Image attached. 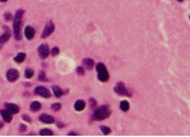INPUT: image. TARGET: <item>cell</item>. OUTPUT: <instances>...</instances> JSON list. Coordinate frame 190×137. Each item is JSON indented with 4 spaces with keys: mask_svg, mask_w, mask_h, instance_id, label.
I'll use <instances>...</instances> for the list:
<instances>
[{
    "mask_svg": "<svg viewBox=\"0 0 190 137\" xmlns=\"http://www.w3.org/2000/svg\"><path fill=\"white\" fill-rule=\"evenodd\" d=\"M24 10L20 9L17 10L15 16H14V34L17 40H21V28H22V16H24Z\"/></svg>",
    "mask_w": 190,
    "mask_h": 137,
    "instance_id": "6da1fadb",
    "label": "cell"
},
{
    "mask_svg": "<svg viewBox=\"0 0 190 137\" xmlns=\"http://www.w3.org/2000/svg\"><path fill=\"white\" fill-rule=\"evenodd\" d=\"M110 115V110L107 105H103V107H98L95 109V113H93V118L95 120L99 121V120H105L108 119Z\"/></svg>",
    "mask_w": 190,
    "mask_h": 137,
    "instance_id": "7a4b0ae2",
    "label": "cell"
},
{
    "mask_svg": "<svg viewBox=\"0 0 190 137\" xmlns=\"http://www.w3.org/2000/svg\"><path fill=\"white\" fill-rule=\"evenodd\" d=\"M96 70H97V76H98V80L101 82H107L109 80V74H108V70L105 67L104 64L98 62L96 65Z\"/></svg>",
    "mask_w": 190,
    "mask_h": 137,
    "instance_id": "3957f363",
    "label": "cell"
},
{
    "mask_svg": "<svg viewBox=\"0 0 190 137\" xmlns=\"http://www.w3.org/2000/svg\"><path fill=\"white\" fill-rule=\"evenodd\" d=\"M114 92L117 94H119V95H128V97H131V92H129V91L126 89V87H125V85L123 83V82H118V83L115 85Z\"/></svg>",
    "mask_w": 190,
    "mask_h": 137,
    "instance_id": "277c9868",
    "label": "cell"
},
{
    "mask_svg": "<svg viewBox=\"0 0 190 137\" xmlns=\"http://www.w3.org/2000/svg\"><path fill=\"white\" fill-rule=\"evenodd\" d=\"M54 30H55V25H54V22H53V21H49L48 24L44 26V28H43V32H42V38H47V37H49V36L54 32Z\"/></svg>",
    "mask_w": 190,
    "mask_h": 137,
    "instance_id": "5b68a950",
    "label": "cell"
},
{
    "mask_svg": "<svg viewBox=\"0 0 190 137\" xmlns=\"http://www.w3.org/2000/svg\"><path fill=\"white\" fill-rule=\"evenodd\" d=\"M49 53H50V50H49V47H48L47 44H41L39 47H38V55H39L41 59L48 58Z\"/></svg>",
    "mask_w": 190,
    "mask_h": 137,
    "instance_id": "8992f818",
    "label": "cell"
},
{
    "mask_svg": "<svg viewBox=\"0 0 190 137\" xmlns=\"http://www.w3.org/2000/svg\"><path fill=\"white\" fill-rule=\"evenodd\" d=\"M18 77H20V74H18V71L15 70V68H10L6 72V79L9 82H15L18 80Z\"/></svg>",
    "mask_w": 190,
    "mask_h": 137,
    "instance_id": "52a82bcc",
    "label": "cell"
},
{
    "mask_svg": "<svg viewBox=\"0 0 190 137\" xmlns=\"http://www.w3.org/2000/svg\"><path fill=\"white\" fill-rule=\"evenodd\" d=\"M34 93L41 95V97H43V98H49L50 97V92L48 91V88L43 87V86H38V87H36Z\"/></svg>",
    "mask_w": 190,
    "mask_h": 137,
    "instance_id": "ba28073f",
    "label": "cell"
},
{
    "mask_svg": "<svg viewBox=\"0 0 190 137\" xmlns=\"http://www.w3.org/2000/svg\"><path fill=\"white\" fill-rule=\"evenodd\" d=\"M0 115H1L3 120L5 121V122H11V120H12V114L7 109H1V110H0Z\"/></svg>",
    "mask_w": 190,
    "mask_h": 137,
    "instance_id": "9c48e42d",
    "label": "cell"
},
{
    "mask_svg": "<svg viewBox=\"0 0 190 137\" xmlns=\"http://www.w3.org/2000/svg\"><path fill=\"white\" fill-rule=\"evenodd\" d=\"M39 121L43 122V124H53L54 122V118L49 114H42L39 116Z\"/></svg>",
    "mask_w": 190,
    "mask_h": 137,
    "instance_id": "30bf717a",
    "label": "cell"
},
{
    "mask_svg": "<svg viewBox=\"0 0 190 137\" xmlns=\"http://www.w3.org/2000/svg\"><path fill=\"white\" fill-rule=\"evenodd\" d=\"M82 65L85 68H87V70H92L95 66V61H93V59H91V58H86V59H83Z\"/></svg>",
    "mask_w": 190,
    "mask_h": 137,
    "instance_id": "8fae6325",
    "label": "cell"
},
{
    "mask_svg": "<svg viewBox=\"0 0 190 137\" xmlns=\"http://www.w3.org/2000/svg\"><path fill=\"white\" fill-rule=\"evenodd\" d=\"M34 34H36V31L33 27H31V26H27L26 28H25V37L27 39H32L34 37Z\"/></svg>",
    "mask_w": 190,
    "mask_h": 137,
    "instance_id": "7c38bea8",
    "label": "cell"
},
{
    "mask_svg": "<svg viewBox=\"0 0 190 137\" xmlns=\"http://www.w3.org/2000/svg\"><path fill=\"white\" fill-rule=\"evenodd\" d=\"M5 109H7V110L10 111L11 114H17L18 111H20V108H18V105H16V104H12V103H6L5 104Z\"/></svg>",
    "mask_w": 190,
    "mask_h": 137,
    "instance_id": "4fadbf2b",
    "label": "cell"
},
{
    "mask_svg": "<svg viewBox=\"0 0 190 137\" xmlns=\"http://www.w3.org/2000/svg\"><path fill=\"white\" fill-rule=\"evenodd\" d=\"M74 108H75L76 111H82V110H85V108H86V103L83 102L82 99H78V100H76V102H75Z\"/></svg>",
    "mask_w": 190,
    "mask_h": 137,
    "instance_id": "5bb4252c",
    "label": "cell"
},
{
    "mask_svg": "<svg viewBox=\"0 0 190 137\" xmlns=\"http://www.w3.org/2000/svg\"><path fill=\"white\" fill-rule=\"evenodd\" d=\"M9 39H10V32H9V31H5V33L0 36V48H1V45H3L4 43H6Z\"/></svg>",
    "mask_w": 190,
    "mask_h": 137,
    "instance_id": "9a60e30c",
    "label": "cell"
},
{
    "mask_svg": "<svg viewBox=\"0 0 190 137\" xmlns=\"http://www.w3.org/2000/svg\"><path fill=\"white\" fill-rule=\"evenodd\" d=\"M26 60V54L25 53H18L17 55L15 56V61L17 64H21V62H24Z\"/></svg>",
    "mask_w": 190,
    "mask_h": 137,
    "instance_id": "2e32d148",
    "label": "cell"
},
{
    "mask_svg": "<svg viewBox=\"0 0 190 137\" xmlns=\"http://www.w3.org/2000/svg\"><path fill=\"white\" fill-rule=\"evenodd\" d=\"M53 92H54V95L57 98H59V97H62L63 95V89L59 87V86H53Z\"/></svg>",
    "mask_w": 190,
    "mask_h": 137,
    "instance_id": "e0dca14e",
    "label": "cell"
},
{
    "mask_svg": "<svg viewBox=\"0 0 190 137\" xmlns=\"http://www.w3.org/2000/svg\"><path fill=\"white\" fill-rule=\"evenodd\" d=\"M129 108H130V104H129L128 100H122V102H120V109H122L123 111H128Z\"/></svg>",
    "mask_w": 190,
    "mask_h": 137,
    "instance_id": "ac0fdd59",
    "label": "cell"
},
{
    "mask_svg": "<svg viewBox=\"0 0 190 137\" xmlns=\"http://www.w3.org/2000/svg\"><path fill=\"white\" fill-rule=\"evenodd\" d=\"M31 111H38L39 109H41V103L39 102H33V103H31Z\"/></svg>",
    "mask_w": 190,
    "mask_h": 137,
    "instance_id": "d6986e66",
    "label": "cell"
},
{
    "mask_svg": "<svg viewBox=\"0 0 190 137\" xmlns=\"http://www.w3.org/2000/svg\"><path fill=\"white\" fill-rule=\"evenodd\" d=\"M33 74H34L33 68H26V71H25L26 79H31V77H33Z\"/></svg>",
    "mask_w": 190,
    "mask_h": 137,
    "instance_id": "ffe728a7",
    "label": "cell"
},
{
    "mask_svg": "<svg viewBox=\"0 0 190 137\" xmlns=\"http://www.w3.org/2000/svg\"><path fill=\"white\" fill-rule=\"evenodd\" d=\"M39 134L43 135V136H52L53 135V131L49 130V129H43V130L39 131Z\"/></svg>",
    "mask_w": 190,
    "mask_h": 137,
    "instance_id": "44dd1931",
    "label": "cell"
},
{
    "mask_svg": "<svg viewBox=\"0 0 190 137\" xmlns=\"http://www.w3.org/2000/svg\"><path fill=\"white\" fill-rule=\"evenodd\" d=\"M60 108H62V104H60V103H54V104H52V109H53L54 111H59Z\"/></svg>",
    "mask_w": 190,
    "mask_h": 137,
    "instance_id": "7402d4cb",
    "label": "cell"
},
{
    "mask_svg": "<svg viewBox=\"0 0 190 137\" xmlns=\"http://www.w3.org/2000/svg\"><path fill=\"white\" fill-rule=\"evenodd\" d=\"M101 130H102V132H103L104 135H109L110 134V129H109L108 126H102Z\"/></svg>",
    "mask_w": 190,
    "mask_h": 137,
    "instance_id": "603a6c76",
    "label": "cell"
},
{
    "mask_svg": "<svg viewBox=\"0 0 190 137\" xmlns=\"http://www.w3.org/2000/svg\"><path fill=\"white\" fill-rule=\"evenodd\" d=\"M38 80H39V81H47V80H48V79H47V75H45V72H41Z\"/></svg>",
    "mask_w": 190,
    "mask_h": 137,
    "instance_id": "cb8c5ba5",
    "label": "cell"
},
{
    "mask_svg": "<svg viewBox=\"0 0 190 137\" xmlns=\"http://www.w3.org/2000/svg\"><path fill=\"white\" fill-rule=\"evenodd\" d=\"M52 54H53V55H58V54H59V48L58 47H54L52 49Z\"/></svg>",
    "mask_w": 190,
    "mask_h": 137,
    "instance_id": "d4e9b609",
    "label": "cell"
},
{
    "mask_svg": "<svg viewBox=\"0 0 190 137\" xmlns=\"http://www.w3.org/2000/svg\"><path fill=\"white\" fill-rule=\"evenodd\" d=\"M76 71H77V74H78V75H83V74H85V70H83V68H82L81 66H78Z\"/></svg>",
    "mask_w": 190,
    "mask_h": 137,
    "instance_id": "484cf974",
    "label": "cell"
},
{
    "mask_svg": "<svg viewBox=\"0 0 190 137\" xmlns=\"http://www.w3.org/2000/svg\"><path fill=\"white\" fill-rule=\"evenodd\" d=\"M26 130H27V126H26V125H24V124L20 125V131H21V132H25Z\"/></svg>",
    "mask_w": 190,
    "mask_h": 137,
    "instance_id": "4316f807",
    "label": "cell"
},
{
    "mask_svg": "<svg viewBox=\"0 0 190 137\" xmlns=\"http://www.w3.org/2000/svg\"><path fill=\"white\" fill-rule=\"evenodd\" d=\"M90 104H91V107H93V108H95V107H96V100L91 98V99H90Z\"/></svg>",
    "mask_w": 190,
    "mask_h": 137,
    "instance_id": "83f0119b",
    "label": "cell"
},
{
    "mask_svg": "<svg viewBox=\"0 0 190 137\" xmlns=\"http://www.w3.org/2000/svg\"><path fill=\"white\" fill-rule=\"evenodd\" d=\"M22 118H24V120H26L27 122H31V118H30L28 115H24Z\"/></svg>",
    "mask_w": 190,
    "mask_h": 137,
    "instance_id": "f1b7e54d",
    "label": "cell"
},
{
    "mask_svg": "<svg viewBox=\"0 0 190 137\" xmlns=\"http://www.w3.org/2000/svg\"><path fill=\"white\" fill-rule=\"evenodd\" d=\"M5 19H6V21H10V20H12V16L10 15V13H6V15H5Z\"/></svg>",
    "mask_w": 190,
    "mask_h": 137,
    "instance_id": "f546056e",
    "label": "cell"
},
{
    "mask_svg": "<svg viewBox=\"0 0 190 137\" xmlns=\"http://www.w3.org/2000/svg\"><path fill=\"white\" fill-rule=\"evenodd\" d=\"M69 135L72 136V135H77V134H76V132H74V131H71V132H69Z\"/></svg>",
    "mask_w": 190,
    "mask_h": 137,
    "instance_id": "4dcf8cb0",
    "label": "cell"
},
{
    "mask_svg": "<svg viewBox=\"0 0 190 137\" xmlns=\"http://www.w3.org/2000/svg\"><path fill=\"white\" fill-rule=\"evenodd\" d=\"M0 1H1V3H5V1H7V0H0Z\"/></svg>",
    "mask_w": 190,
    "mask_h": 137,
    "instance_id": "1f68e13d",
    "label": "cell"
},
{
    "mask_svg": "<svg viewBox=\"0 0 190 137\" xmlns=\"http://www.w3.org/2000/svg\"><path fill=\"white\" fill-rule=\"evenodd\" d=\"M1 127H3V122H0V129H1Z\"/></svg>",
    "mask_w": 190,
    "mask_h": 137,
    "instance_id": "d6a6232c",
    "label": "cell"
},
{
    "mask_svg": "<svg viewBox=\"0 0 190 137\" xmlns=\"http://www.w3.org/2000/svg\"><path fill=\"white\" fill-rule=\"evenodd\" d=\"M178 1H180V3H182V1H184V0H178Z\"/></svg>",
    "mask_w": 190,
    "mask_h": 137,
    "instance_id": "836d02e7",
    "label": "cell"
}]
</instances>
